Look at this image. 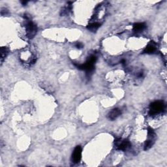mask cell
I'll return each instance as SVG.
<instances>
[{
	"label": "cell",
	"instance_id": "6da1fadb",
	"mask_svg": "<svg viewBox=\"0 0 167 167\" xmlns=\"http://www.w3.org/2000/svg\"><path fill=\"white\" fill-rule=\"evenodd\" d=\"M97 60V58L94 56H91L88 59L84 64L82 65H78V64H74L77 66V67L79 69L84 70L86 71L87 73H91L93 71L94 69V65Z\"/></svg>",
	"mask_w": 167,
	"mask_h": 167
},
{
	"label": "cell",
	"instance_id": "7a4b0ae2",
	"mask_svg": "<svg viewBox=\"0 0 167 167\" xmlns=\"http://www.w3.org/2000/svg\"><path fill=\"white\" fill-rule=\"evenodd\" d=\"M165 109V104L162 101H156L150 105V114L155 115L160 113Z\"/></svg>",
	"mask_w": 167,
	"mask_h": 167
},
{
	"label": "cell",
	"instance_id": "3957f363",
	"mask_svg": "<svg viewBox=\"0 0 167 167\" xmlns=\"http://www.w3.org/2000/svg\"><path fill=\"white\" fill-rule=\"evenodd\" d=\"M115 148L120 151H125L131 146V143L128 140H123L121 139H116L114 142Z\"/></svg>",
	"mask_w": 167,
	"mask_h": 167
},
{
	"label": "cell",
	"instance_id": "277c9868",
	"mask_svg": "<svg viewBox=\"0 0 167 167\" xmlns=\"http://www.w3.org/2000/svg\"><path fill=\"white\" fill-rule=\"evenodd\" d=\"M148 139L146 141L144 144V150H148L152 147L154 142H155L156 133L152 128H148Z\"/></svg>",
	"mask_w": 167,
	"mask_h": 167
},
{
	"label": "cell",
	"instance_id": "5b68a950",
	"mask_svg": "<svg viewBox=\"0 0 167 167\" xmlns=\"http://www.w3.org/2000/svg\"><path fill=\"white\" fill-rule=\"evenodd\" d=\"M26 35L28 38L31 39L34 37L37 32V28L36 25L31 21H28L26 25Z\"/></svg>",
	"mask_w": 167,
	"mask_h": 167
},
{
	"label": "cell",
	"instance_id": "8992f818",
	"mask_svg": "<svg viewBox=\"0 0 167 167\" xmlns=\"http://www.w3.org/2000/svg\"><path fill=\"white\" fill-rule=\"evenodd\" d=\"M82 158V148L80 146L74 148L72 154V161L74 163H78Z\"/></svg>",
	"mask_w": 167,
	"mask_h": 167
},
{
	"label": "cell",
	"instance_id": "52a82bcc",
	"mask_svg": "<svg viewBox=\"0 0 167 167\" xmlns=\"http://www.w3.org/2000/svg\"><path fill=\"white\" fill-rule=\"evenodd\" d=\"M121 114H122V111H121L120 109H119V108H114V109L109 112V114L108 115V118L110 120H115Z\"/></svg>",
	"mask_w": 167,
	"mask_h": 167
},
{
	"label": "cell",
	"instance_id": "ba28073f",
	"mask_svg": "<svg viewBox=\"0 0 167 167\" xmlns=\"http://www.w3.org/2000/svg\"><path fill=\"white\" fill-rule=\"evenodd\" d=\"M146 27V25L144 23H136L133 26V30L135 32H139L142 31Z\"/></svg>",
	"mask_w": 167,
	"mask_h": 167
},
{
	"label": "cell",
	"instance_id": "9c48e42d",
	"mask_svg": "<svg viewBox=\"0 0 167 167\" xmlns=\"http://www.w3.org/2000/svg\"><path fill=\"white\" fill-rule=\"evenodd\" d=\"M156 48L155 46L153 45L152 44H149L146 47L144 52L147 54H153L154 52H156Z\"/></svg>",
	"mask_w": 167,
	"mask_h": 167
},
{
	"label": "cell",
	"instance_id": "30bf717a",
	"mask_svg": "<svg viewBox=\"0 0 167 167\" xmlns=\"http://www.w3.org/2000/svg\"><path fill=\"white\" fill-rule=\"evenodd\" d=\"M100 26H101V24H100L99 23L95 22V23H92V24H90L88 27H87V28H88L89 30L91 31H95L96 30H97V29L100 27Z\"/></svg>",
	"mask_w": 167,
	"mask_h": 167
},
{
	"label": "cell",
	"instance_id": "8fae6325",
	"mask_svg": "<svg viewBox=\"0 0 167 167\" xmlns=\"http://www.w3.org/2000/svg\"><path fill=\"white\" fill-rule=\"evenodd\" d=\"M8 54V50L5 47H2L1 48V61L2 62L5 59Z\"/></svg>",
	"mask_w": 167,
	"mask_h": 167
},
{
	"label": "cell",
	"instance_id": "7c38bea8",
	"mask_svg": "<svg viewBox=\"0 0 167 167\" xmlns=\"http://www.w3.org/2000/svg\"><path fill=\"white\" fill-rule=\"evenodd\" d=\"M75 46H76V47H77V48H78V49L82 48L83 47V44H82V43H77L76 45H75Z\"/></svg>",
	"mask_w": 167,
	"mask_h": 167
},
{
	"label": "cell",
	"instance_id": "4fadbf2b",
	"mask_svg": "<svg viewBox=\"0 0 167 167\" xmlns=\"http://www.w3.org/2000/svg\"><path fill=\"white\" fill-rule=\"evenodd\" d=\"M27 2H22V3L23 4V5H26V4H27Z\"/></svg>",
	"mask_w": 167,
	"mask_h": 167
}]
</instances>
